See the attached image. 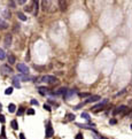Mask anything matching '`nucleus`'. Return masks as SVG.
<instances>
[{
    "label": "nucleus",
    "mask_w": 132,
    "mask_h": 139,
    "mask_svg": "<svg viewBox=\"0 0 132 139\" xmlns=\"http://www.w3.org/2000/svg\"><path fill=\"white\" fill-rule=\"evenodd\" d=\"M0 72H1L2 75L7 76V75H11V74L13 72V69H12L8 64H2V66L0 67Z\"/></svg>",
    "instance_id": "obj_1"
},
{
    "label": "nucleus",
    "mask_w": 132,
    "mask_h": 139,
    "mask_svg": "<svg viewBox=\"0 0 132 139\" xmlns=\"http://www.w3.org/2000/svg\"><path fill=\"white\" fill-rule=\"evenodd\" d=\"M56 81H57V79H56V77L51 76V75H45V76H43V77H41V82H45V83L53 84V83H55Z\"/></svg>",
    "instance_id": "obj_2"
},
{
    "label": "nucleus",
    "mask_w": 132,
    "mask_h": 139,
    "mask_svg": "<svg viewBox=\"0 0 132 139\" xmlns=\"http://www.w3.org/2000/svg\"><path fill=\"white\" fill-rule=\"evenodd\" d=\"M16 68H17V70H18L22 75H26V74H29V67L25 66L24 63H18V64L16 66Z\"/></svg>",
    "instance_id": "obj_3"
},
{
    "label": "nucleus",
    "mask_w": 132,
    "mask_h": 139,
    "mask_svg": "<svg viewBox=\"0 0 132 139\" xmlns=\"http://www.w3.org/2000/svg\"><path fill=\"white\" fill-rule=\"evenodd\" d=\"M53 135H54V130H53L52 125H51V122L47 123V126H46V133H45V137L46 138H51Z\"/></svg>",
    "instance_id": "obj_4"
},
{
    "label": "nucleus",
    "mask_w": 132,
    "mask_h": 139,
    "mask_svg": "<svg viewBox=\"0 0 132 139\" xmlns=\"http://www.w3.org/2000/svg\"><path fill=\"white\" fill-rule=\"evenodd\" d=\"M101 98L100 96H90L89 99H86V101L84 102V103H91V102H95V101H98V100H100Z\"/></svg>",
    "instance_id": "obj_5"
},
{
    "label": "nucleus",
    "mask_w": 132,
    "mask_h": 139,
    "mask_svg": "<svg viewBox=\"0 0 132 139\" xmlns=\"http://www.w3.org/2000/svg\"><path fill=\"white\" fill-rule=\"evenodd\" d=\"M17 77V79H21V81H23V82H28V81H31V79H35L33 77H30L29 75H17L16 76Z\"/></svg>",
    "instance_id": "obj_6"
},
{
    "label": "nucleus",
    "mask_w": 132,
    "mask_h": 139,
    "mask_svg": "<svg viewBox=\"0 0 132 139\" xmlns=\"http://www.w3.org/2000/svg\"><path fill=\"white\" fill-rule=\"evenodd\" d=\"M107 102H108V99H103L102 101H100V102H99L98 105H95V106L93 107V110H98L99 108H102V107L105 106Z\"/></svg>",
    "instance_id": "obj_7"
},
{
    "label": "nucleus",
    "mask_w": 132,
    "mask_h": 139,
    "mask_svg": "<svg viewBox=\"0 0 132 139\" xmlns=\"http://www.w3.org/2000/svg\"><path fill=\"white\" fill-rule=\"evenodd\" d=\"M12 45V35L11 33H7L6 37H5V46L6 47H9Z\"/></svg>",
    "instance_id": "obj_8"
},
{
    "label": "nucleus",
    "mask_w": 132,
    "mask_h": 139,
    "mask_svg": "<svg viewBox=\"0 0 132 139\" xmlns=\"http://www.w3.org/2000/svg\"><path fill=\"white\" fill-rule=\"evenodd\" d=\"M126 109H128V107H126V106H119V107H117L115 110L113 111V115L115 116V115H117L118 113H123V111H125Z\"/></svg>",
    "instance_id": "obj_9"
},
{
    "label": "nucleus",
    "mask_w": 132,
    "mask_h": 139,
    "mask_svg": "<svg viewBox=\"0 0 132 139\" xmlns=\"http://www.w3.org/2000/svg\"><path fill=\"white\" fill-rule=\"evenodd\" d=\"M75 115L74 114H67L66 118H64V121H63V123H68V122H71V121H74L75 120Z\"/></svg>",
    "instance_id": "obj_10"
},
{
    "label": "nucleus",
    "mask_w": 132,
    "mask_h": 139,
    "mask_svg": "<svg viewBox=\"0 0 132 139\" xmlns=\"http://www.w3.org/2000/svg\"><path fill=\"white\" fill-rule=\"evenodd\" d=\"M7 28H8V23L5 20L0 18V30H6Z\"/></svg>",
    "instance_id": "obj_11"
},
{
    "label": "nucleus",
    "mask_w": 132,
    "mask_h": 139,
    "mask_svg": "<svg viewBox=\"0 0 132 139\" xmlns=\"http://www.w3.org/2000/svg\"><path fill=\"white\" fill-rule=\"evenodd\" d=\"M48 90L50 89H47V87H44V86H40L38 87V91H39L40 94H43V96H45L46 93H48Z\"/></svg>",
    "instance_id": "obj_12"
},
{
    "label": "nucleus",
    "mask_w": 132,
    "mask_h": 139,
    "mask_svg": "<svg viewBox=\"0 0 132 139\" xmlns=\"http://www.w3.org/2000/svg\"><path fill=\"white\" fill-rule=\"evenodd\" d=\"M12 82H13V85L16 87V89H20V87H21V84H20V82H18V79H17L16 76L13 77V81H12Z\"/></svg>",
    "instance_id": "obj_13"
},
{
    "label": "nucleus",
    "mask_w": 132,
    "mask_h": 139,
    "mask_svg": "<svg viewBox=\"0 0 132 139\" xmlns=\"http://www.w3.org/2000/svg\"><path fill=\"white\" fill-rule=\"evenodd\" d=\"M2 15H4V17H5V18H11V16H12V14H11V12H9V9H8V8H6V9L4 11Z\"/></svg>",
    "instance_id": "obj_14"
},
{
    "label": "nucleus",
    "mask_w": 132,
    "mask_h": 139,
    "mask_svg": "<svg viewBox=\"0 0 132 139\" xmlns=\"http://www.w3.org/2000/svg\"><path fill=\"white\" fill-rule=\"evenodd\" d=\"M8 62H9L11 64H14V63L16 62V57H15V55L9 54V55H8Z\"/></svg>",
    "instance_id": "obj_15"
},
{
    "label": "nucleus",
    "mask_w": 132,
    "mask_h": 139,
    "mask_svg": "<svg viewBox=\"0 0 132 139\" xmlns=\"http://www.w3.org/2000/svg\"><path fill=\"white\" fill-rule=\"evenodd\" d=\"M32 2L35 5V13L33 14L37 16V14H38V7H39V1H32Z\"/></svg>",
    "instance_id": "obj_16"
},
{
    "label": "nucleus",
    "mask_w": 132,
    "mask_h": 139,
    "mask_svg": "<svg viewBox=\"0 0 132 139\" xmlns=\"http://www.w3.org/2000/svg\"><path fill=\"white\" fill-rule=\"evenodd\" d=\"M17 17H18L21 21H26V16L23 14V13H21V12H18V13H17Z\"/></svg>",
    "instance_id": "obj_17"
},
{
    "label": "nucleus",
    "mask_w": 132,
    "mask_h": 139,
    "mask_svg": "<svg viewBox=\"0 0 132 139\" xmlns=\"http://www.w3.org/2000/svg\"><path fill=\"white\" fill-rule=\"evenodd\" d=\"M16 109V106L14 105V103H9V106H8V111L9 113H14Z\"/></svg>",
    "instance_id": "obj_18"
},
{
    "label": "nucleus",
    "mask_w": 132,
    "mask_h": 139,
    "mask_svg": "<svg viewBox=\"0 0 132 139\" xmlns=\"http://www.w3.org/2000/svg\"><path fill=\"white\" fill-rule=\"evenodd\" d=\"M59 5H61V11L67 9V2L66 1H59Z\"/></svg>",
    "instance_id": "obj_19"
},
{
    "label": "nucleus",
    "mask_w": 132,
    "mask_h": 139,
    "mask_svg": "<svg viewBox=\"0 0 132 139\" xmlns=\"http://www.w3.org/2000/svg\"><path fill=\"white\" fill-rule=\"evenodd\" d=\"M11 125H12V128H13L14 130H17V129H18V124H17L16 120H13V121H12V123H11Z\"/></svg>",
    "instance_id": "obj_20"
},
{
    "label": "nucleus",
    "mask_w": 132,
    "mask_h": 139,
    "mask_svg": "<svg viewBox=\"0 0 132 139\" xmlns=\"http://www.w3.org/2000/svg\"><path fill=\"white\" fill-rule=\"evenodd\" d=\"M82 117H83V118H85L86 121H89V122H90V115H89L87 113H85V111H84V113H82Z\"/></svg>",
    "instance_id": "obj_21"
},
{
    "label": "nucleus",
    "mask_w": 132,
    "mask_h": 139,
    "mask_svg": "<svg viewBox=\"0 0 132 139\" xmlns=\"http://www.w3.org/2000/svg\"><path fill=\"white\" fill-rule=\"evenodd\" d=\"M13 93V87H8V89H6V91H5V94H12Z\"/></svg>",
    "instance_id": "obj_22"
},
{
    "label": "nucleus",
    "mask_w": 132,
    "mask_h": 139,
    "mask_svg": "<svg viewBox=\"0 0 132 139\" xmlns=\"http://www.w3.org/2000/svg\"><path fill=\"white\" fill-rule=\"evenodd\" d=\"M5 57H6V54H5L4 50H2V48H0V60H4Z\"/></svg>",
    "instance_id": "obj_23"
},
{
    "label": "nucleus",
    "mask_w": 132,
    "mask_h": 139,
    "mask_svg": "<svg viewBox=\"0 0 132 139\" xmlns=\"http://www.w3.org/2000/svg\"><path fill=\"white\" fill-rule=\"evenodd\" d=\"M24 110H25V108H24V107H21V108L18 109V111H17V115H18V116L23 115V113H24Z\"/></svg>",
    "instance_id": "obj_24"
},
{
    "label": "nucleus",
    "mask_w": 132,
    "mask_h": 139,
    "mask_svg": "<svg viewBox=\"0 0 132 139\" xmlns=\"http://www.w3.org/2000/svg\"><path fill=\"white\" fill-rule=\"evenodd\" d=\"M0 139H6V133H5V128H1V138Z\"/></svg>",
    "instance_id": "obj_25"
},
{
    "label": "nucleus",
    "mask_w": 132,
    "mask_h": 139,
    "mask_svg": "<svg viewBox=\"0 0 132 139\" xmlns=\"http://www.w3.org/2000/svg\"><path fill=\"white\" fill-rule=\"evenodd\" d=\"M78 96L80 98H86V97H90V93H78Z\"/></svg>",
    "instance_id": "obj_26"
},
{
    "label": "nucleus",
    "mask_w": 132,
    "mask_h": 139,
    "mask_svg": "<svg viewBox=\"0 0 132 139\" xmlns=\"http://www.w3.org/2000/svg\"><path fill=\"white\" fill-rule=\"evenodd\" d=\"M44 108H45V109H46V110H47V111H51V110H52V108H51V106H50V105H46V103L44 105Z\"/></svg>",
    "instance_id": "obj_27"
},
{
    "label": "nucleus",
    "mask_w": 132,
    "mask_h": 139,
    "mask_svg": "<svg viewBox=\"0 0 132 139\" xmlns=\"http://www.w3.org/2000/svg\"><path fill=\"white\" fill-rule=\"evenodd\" d=\"M125 92H126V90H122L121 92H118V93H116V94H115V97H119V96H122V94H124Z\"/></svg>",
    "instance_id": "obj_28"
},
{
    "label": "nucleus",
    "mask_w": 132,
    "mask_h": 139,
    "mask_svg": "<svg viewBox=\"0 0 132 139\" xmlns=\"http://www.w3.org/2000/svg\"><path fill=\"white\" fill-rule=\"evenodd\" d=\"M26 114H28V115H33V114H35V110L30 108V109H28V110H26Z\"/></svg>",
    "instance_id": "obj_29"
},
{
    "label": "nucleus",
    "mask_w": 132,
    "mask_h": 139,
    "mask_svg": "<svg viewBox=\"0 0 132 139\" xmlns=\"http://www.w3.org/2000/svg\"><path fill=\"white\" fill-rule=\"evenodd\" d=\"M0 122H1L2 124L6 122V118H5V116H4V115H0Z\"/></svg>",
    "instance_id": "obj_30"
},
{
    "label": "nucleus",
    "mask_w": 132,
    "mask_h": 139,
    "mask_svg": "<svg viewBox=\"0 0 132 139\" xmlns=\"http://www.w3.org/2000/svg\"><path fill=\"white\" fill-rule=\"evenodd\" d=\"M30 102H31V105H36V106H38V105H39V103H38V101H37V100H35V99H32Z\"/></svg>",
    "instance_id": "obj_31"
},
{
    "label": "nucleus",
    "mask_w": 132,
    "mask_h": 139,
    "mask_svg": "<svg viewBox=\"0 0 132 139\" xmlns=\"http://www.w3.org/2000/svg\"><path fill=\"white\" fill-rule=\"evenodd\" d=\"M9 6H11L12 8H15V7H16V4H15V1H9Z\"/></svg>",
    "instance_id": "obj_32"
},
{
    "label": "nucleus",
    "mask_w": 132,
    "mask_h": 139,
    "mask_svg": "<svg viewBox=\"0 0 132 139\" xmlns=\"http://www.w3.org/2000/svg\"><path fill=\"white\" fill-rule=\"evenodd\" d=\"M84 105H85L84 102H82V103H79V105H77V106H75V109H79V108H80V107H83Z\"/></svg>",
    "instance_id": "obj_33"
},
{
    "label": "nucleus",
    "mask_w": 132,
    "mask_h": 139,
    "mask_svg": "<svg viewBox=\"0 0 132 139\" xmlns=\"http://www.w3.org/2000/svg\"><path fill=\"white\" fill-rule=\"evenodd\" d=\"M31 8H32L31 6H26V7H24V11L25 12H31Z\"/></svg>",
    "instance_id": "obj_34"
},
{
    "label": "nucleus",
    "mask_w": 132,
    "mask_h": 139,
    "mask_svg": "<svg viewBox=\"0 0 132 139\" xmlns=\"http://www.w3.org/2000/svg\"><path fill=\"white\" fill-rule=\"evenodd\" d=\"M109 123H110V124H116V123H117V121H116L115 118H111V120L109 121Z\"/></svg>",
    "instance_id": "obj_35"
},
{
    "label": "nucleus",
    "mask_w": 132,
    "mask_h": 139,
    "mask_svg": "<svg viewBox=\"0 0 132 139\" xmlns=\"http://www.w3.org/2000/svg\"><path fill=\"white\" fill-rule=\"evenodd\" d=\"M75 139H84V138H83V135H82V133H78V135L75 137Z\"/></svg>",
    "instance_id": "obj_36"
},
{
    "label": "nucleus",
    "mask_w": 132,
    "mask_h": 139,
    "mask_svg": "<svg viewBox=\"0 0 132 139\" xmlns=\"http://www.w3.org/2000/svg\"><path fill=\"white\" fill-rule=\"evenodd\" d=\"M20 139H25V137H24V133H20Z\"/></svg>",
    "instance_id": "obj_37"
},
{
    "label": "nucleus",
    "mask_w": 132,
    "mask_h": 139,
    "mask_svg": "<svg viewBox=\"0 0 132 139\" xmlns=\"http://www.w3.org/2000/svg\"><path fill=\"white\" fill-rule=\"evenodd\" d=\"M18 4H21V5H22V4H25V0H20Z\"/></svg>",
    "instance_id": "obj_38"
},
{
    "label": "nucleus",
    "mask_w": 132,
    "mask_h": 139,
    "mask_svg": "<svg viewBox=\"0 0 132 139\" xmlns=\"http://www.w3.org/2000/svg\"><path fill=\"white\" fill-rule=\"evenodd\" d=\"M26 60H30V55H29V53L26 54Z\"/></svg>",
    "instance_id": "obj_39"
},
{
    "label": "nucleus",
    "mask_w": 132,
    "mask_h": 139,
    "mask_svg": "<svg viewBox=\"0 0 132 139\" xmlns=\"http://www.w3.org/2000/svg\"><path fill=\"white\" fill-rule=\"evenodd\" d=\"M1 109H2V105L0 103V111H1Z\"/></svg>",
    "instance_id": "obj_40"
},
{
    "label": "nucleus",
    "mask_w": 132,
    "mask_h": 139,
    "mask_svg": "<svg viewBox=\"0 0 132 139\" xmlns=\"http://www.w3.org/2000/svg\"><path fill=\"white\" fill-rule=\"evenodd\" d=\"M100 139H107V138H103V137H101V138H100Z\"/></svg>",
    "instance_id": "obj_41"
}]
</instances>
